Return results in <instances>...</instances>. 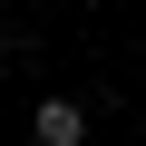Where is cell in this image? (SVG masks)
Returning a JSON list of instances; mask_svg holds the SVG:
<instances>
[{
  "label": "cell",
  "instance_id": "3",
  "mask_svg": "<svg viewBox=\"0 0 146 146\" xmlns=\"http://www.w3.org/2000/svg\"><path fill=\"white\" fill-rule=\"evenodd\" d=\"M20 146H39V136H20Z\"/></svg>",
  "mask_w": 146,
  "mask_h": 146
},
{
  "label": "cell",
  "instance_id": "4",
  "mask_svg": "<svg viewBox=\"0 0 146 146\" xmlns=\"http://www.w3.org/2000/svg\"><path fill=\"white\" fill-rule=\"evenodd\" d=\"M0 58H10V49H0Z\"/></svg>",
  "mask_w": 146,
  "mask_h": 146
},
{
  "label": "cell",
  "instance_id": "2",
  "mask_svg": "<svg viewBox=\"0 0 146 146\" xmlns=\"http://www.w3.org/2000/svg\"><path fill=\"white\" fill-rule=\"evenodd\" d=\"M88 146H107V136H88Z\"/></svg>",
  "mask_w": 146,
  "mask_h": 146
},
{
  "label": "cell",
  "instance_id": "1",
  "mask_svg": "<svg viewBox=\"0 0 146 146\" xmlns=\"http://www.w3.org/2000/svg\"><path fill=\"white\" fill-rule=\"evenodd\" d=\"M29 136H39V146H88V107H78V98H39Z\"/></svg>",
  "mask_w": 146,
  "mask_h": 146
}]
</instances>
